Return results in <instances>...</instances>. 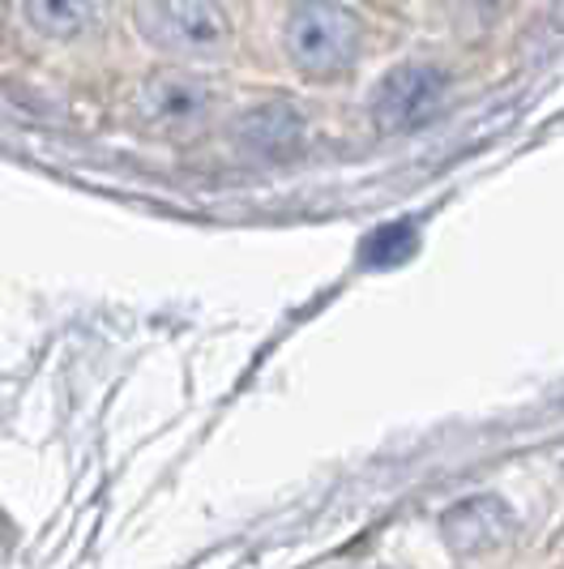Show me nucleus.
Returning <instances> with one entry per match:
<instances>
[{
    "mask_svg": "<svg viewBox=\"0 0 564 569\" xmlns=\"http://www.w3.org/2000/svg\"><path fill=\"white\" fill-rule=\"evenodd\" d=\"M214 108V90L193 73H154L138 90V116L171 138H189Z\"/></svg>",
    "mask_w": 564,
    "mask_h": 569,
    "instance_id": "4",
    "label": "nucleus"
},
{
    "mask_svg": "<svg viewBox=\"0 0 564 569\" xmlns=\"http://www.w3.org/2000/svg\"><path fill=\"white\" fill-rule=\"evenodd\" d=\"M304 133H309V120H304V112L291 99L253 103L249 112L240 116V124H235V138L249 146L253 154H261V159H291L304 146Z\"/></svg>",
    "mask_w": 564,
    "mask_h": 569,
    "instance_id": "5",
    "label": "nucleus"
},
{
    "mask_svg": "<svg viewBox=\"0 0 564 569\" xmlns=\"http://www.w3.org/2000/svg\"><path fill=\"white\" fill-rule=\"evenodd\" d=\"M22 18L34 34H43L52 43H73L90 30L94 9H90V0H22Z\"/></svg>",
    "mask_w": 564,
    "mask_h": 569,
    "instance_id": "6",
    "label": "nucleus"
},
{
    "mask_svg": "<svg viewBox=\"0 0 564 569\" xmlns=\"http://www.w3.org/2000/svg\"><path fill=\"white\" fill-rule=\"evenodd\" d=\"M441 103H445V73L423 60H402L372 86L367 116L381 129L402 133V129H420L423 120H432L441 112Z\"/></svg>",
    "mask_w": 564,
    "mask_h": 569,
    "instance_id": "3",
    "label": "nucleus"
},
{
    "mask_svg": "<svg viewBox=\"0 0 564 569\" xmlns=\"http://www.w3.org/2000/svg\"><path fill=\"white\" fill-rule=\"evenodd\" d=\"M282 48L286 60L304 73V78H339L346 73L360 48H364V22L355 9H346L339 0H304L291 9L286 30H282Z\"/></svg>",
    "mask_w": 564,
    "mask_h": 569,
    "instance_id": "1",
    "label": "nucleus"
},
{
    "mask_svg": "<svg viewBox=\"0 0 564 569\" xmlns=\"http://www.w3.org/2000/svg\"><path fill=\"white\" fill-rule=\"evenodd\" d=\"M138 27L154 48L210 57L231 43V18L219 0H138Z\"/></svg>",
    "mask_w": 564,
    "mask_h": 569,
    "instance_id": "2",
    "label": "nucleus"
}]
</instances>
